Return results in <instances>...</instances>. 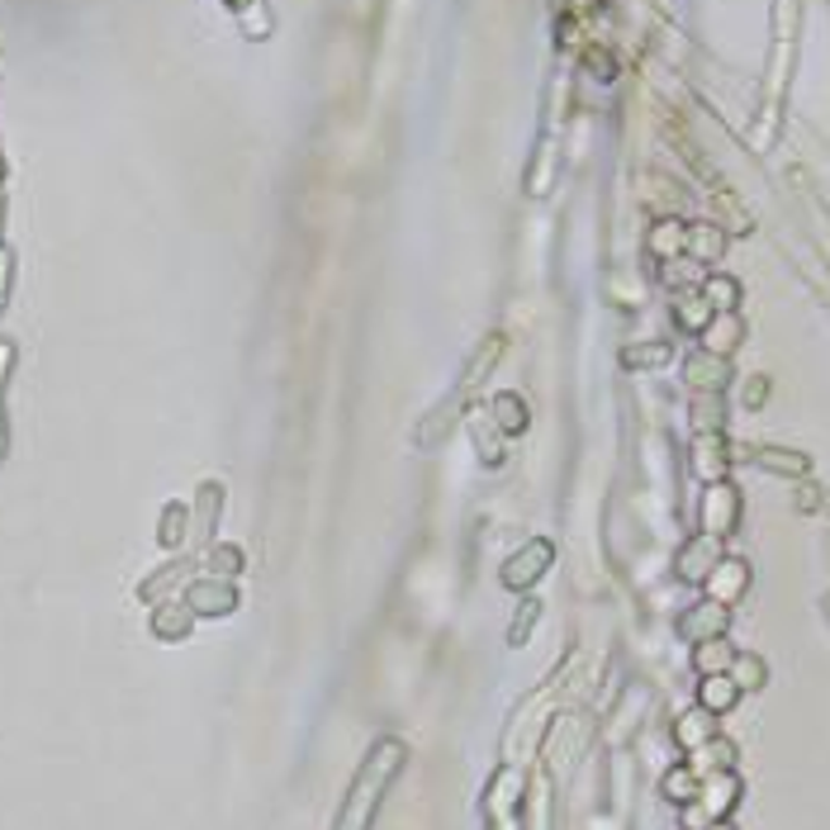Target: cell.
Here are the masks:
<instances>
[{
  "mask_svg": "<svg viewBox=\"0 0 830 830\" xmlns=\"http://www.w3.org/2000/svg\"><path fill=\"white\" fill-rule=\"evenodd\" d=\"M712 830H731V826H712Z\"/></svg>",
  "mask_w": 830,
  "mask_h": 830,
  "instance_id": "cell-13",
  "label": "cell"
},
{
  "mask_svg": "<svg viewBox=\"0 0 830 830\" xmlns=\"http://www.w3.org/2000/svg\"><path fill=\"white\" fill-rule=\"evenodd\" d=\"M703 300L717 309V314H731L735 300H741V285L726 280V276H707V280H703Z\"/></svg>",
  "mask_w": 830,
  "mask_h": 830,
  "instance_id": "cell-5",
  "label": "cell"
},
{
  "mask_svg": "<svg viewBox=\"0 0 830 830\" xmlns=\"http://www.w3.org/2000/svg\"><path fill=\"white\" fill-rule=\"evenodd\" d=\"M712 318H717V309H712L707 300H683L679 304V323H683V328H693V332H703Z\"/></svg>",
  "mask_w": 830,
  "mask_h": 830,
  "instance_id": "cell-7",
  "label": "cell"
},
{
  "mask_svg": "<svg viewBox=\"0 0 830 830\" xmlns=\"http://www.w3.org/2000/svg\"><path fill=\"white\" fill-rule=\"evenodd\" d=\"M712 712L703 707V712H693V717H683V726H679V741L683 745H697V741H707V735H712Z\"/></svg>",
  "mask_w": 830,
  "mask_h": 830,
  "instance_id": "cell-8",
  "label": "cell"
},
{
  "mask_svg": "<svg viewBox=\"0 0 830 830\" xmlns=\"http://www.w3.org/2000/svg\"><path fill=\"white\" fill-rule=\"evenodd\" d=\"M726 665H731V651H721V641H707L703 651H697V669H707V674H721Z\"/></svg>",
  "mask_w": 830,
  "mask_h": 830,
  "instance_id": "cell-10",
  "label": "cell"
},
{
  "mask_svg": "<svg viewBox=\"0 0 830 830\" xmlns=\"http://www.w3.org/2000/svg\"><path fill=\"white\" fill-rule=\"evenodd\" d=\"M703 337H707V352H717V356H726L735 347V337H741V323H735V314H717L703 328Z\"/></svg>",
  "mask_w": 830,
  "mask_h": 830,
  "instance_id": "cell-3",
  "label": "cell"
},
{
  "mask_svg": "<svg viewBox=\"0 0 830 830\" xmlns=\"http://www.w3.org/2000/svg\"><path fill=\"white\" fill-rule=\"evenodd\" d=\"M745 583H750L745 561H717V569L707 575V593L712 603H735L745 593Z\"/></svg>",
  "mask_w": 830,
  "mask_h": 830,
  "instance_id": "cell-1",
  "label": "cell"
},
{
  "mask_svg": "<svg viewBox=\"0 0 830 830\" xmlns=\"http://www.w3.org/2000/svg\"><path fill=\"white\" fill-rule=\"evenodd\" d=\"M721 627H726V607L721 603H703L689 621H683V631H689V637H697V631H703V637H717Z\"/></svg>",
  "mask_w": 830,
  "mask_h": 830,
  "instance_id": "cell-6",
  "label": "cell"
},
{
  "mask_svg": "<svg viewBox=\"0 0 830 830\" xmlns=\"http://www.w3.org/2000/svg\"><path fill=\"white\" fill-rule=\"evenodd\" d=\"M764 465H769V470H788V475H802V470H807V461L793 456V451H764Z\"/></svg>",
  "mask_w": 830,
  "mask_h": 830,
  "instance_id": "cell-12",
  "label": "cell"
},
{
  "mask_svg": "<svg viewBox=\"0 0 830 830\" xmlns=\"http://www.w3.org/2000/svg\"><path fill=\"white\" fill-rule=\"evenodd\" d=\"M735 693H741V683L735 679H726V674H707V683H703V707L707 712H726L735 703Z\"/></svg>",
  "mask_w": 830,
  "mask_h": 830,
  "instance_id": "cell-4",
  "label": "cell"
},
{
  "mask_svg": "<svg viewBox=\"0 0 830 830\" xmlns=\"http://www.w3.org/2000/svg\"><path fill=\"white\" fill-rule=\"evenodd\" d=\"M717 561H721V555H717V531H707V541L697 537L693 546L679 555V575L683 579H707L712 569H717Z\"/></svg>",
  "mask_w": 830,
  "mask_h": 830,
  "instance_id": "cell-2",
  "label": "cell"
},
{
  "mask_svg": "<svg viewBox=\"0 0 830 830\" xmlns=\"http://www.w3.org/2000/svg\"><path fill=\"white\" fill-rule=\"evenodd\" d=\"M665 793H669L674 802H693V793H697L693 774H689V769H674V774L665 778Z\"/></svg>",
  "mask_w": 830,
  "mask_h": 830,
  "instance_id": "cell-9",
  "label": "cell"
},
{
  "mask_svg": "<svg viewBox=\"0 0 830 830\" xmlns=\"http://www.w3.org/2000/svg\"><path fill=\"white\" fill-rule=\"evenodd\" d=\"M735 683H741V689H759V683H764V665H759L755 655L735 659Z\"/></svg>",
  "mask_w": 830,
  "mask_h": 830,
  "instance_id": "cell-11",
  "label": "cell"
}]
</instances>
